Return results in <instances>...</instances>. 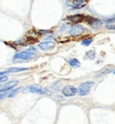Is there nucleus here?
Listing matches in <instances>:
<instances>
[{"mask_svg": "<svg viewBox=\"0 0 115 124\" xmlns=\"http://www.w3.org/2000/svg\"><path fill=\"white\" fill-rule=\"evenodd\" d=\"M106 28L109 30H115V25L114 24H106Z\"/></svg>", "mask_w": 115, "mask_h": 124, "instance_id": "a211bd4d", "label": "nucleus"}, {"mask_svg": "<svg viewBox=\"0 0 115 124\" xmlns=\"http://www.w3.org/2000/svg\"><path fill=\"white\" fill-rule=\"evenodd\" d=\"M55 47V42L53 41H43L39 44V48L41 50H50Z\"/></svg>", "mask_w": 115, "mask_h": 124, "instance_id": "1a4fd4ad", "label": "nucleus"}, {"mask_svg": "<svg viewBox=\"0 0 115 124\" xmlns=\"http://www.w3.org/2000/svg\"><path fill=\"white\" fill-rule=\"evenodd\" d=\"M77 89L73 85H66L62 88V93L67 97H72L77 94Z\"/></svg>", "mask_w": 115, "mask_h": 124, "instance_id": "20e7f679", "label": "nucleus"}, {"mask_svg": "<svg viewBox=\"0 0 115 124\" xmlns=\"http://www.w3.org/2000/svg\"><path fill=\"white\" fill-rule=\"evenodd\" d=\"M94 83L92 82V81H87V82H84V83H82V84L79 85V88H78V92H79V94L81 96H84L90 93L91 88L93 86Z\"/></svg>", "mask_w": 115, "mask_h": 124, "instance_id": "f03ea898", "label": "nucleus"}, {"mask_svg": "<svg viewBox=\"0 0 115 124\" xmlns=\"http://www.w3.org/2000/svg\"><path fill=\"white\" fill-rule=\"evenodd\" d=\"M29 68H8L7 70H6V74L8 73H18V72H23V71H26L28 70Z\"/></svg>", "mask_w": 115, "mask_h": 124, "instance_id": "9b49d317", "label": "nucleus"}, {"mask_svg": "<svg viewBox=\"0 0 115 124\" xmlns=\"http://www.w3.org/2000/svg\"><path fill=\"white\" fill-rule=\"evenodd\" d=\"M113 21H115V16L112 19H109V20H106V22H113Z\"/></svg>", "mask_w": 115, "mask_h": 124, "instance_id": "412c9836", "label": "nucleus"}, {"mask_svg": "<svg viewBox=\"0 0 115 124\" xmlns=\"http://www.w3.org/2000/svg\"><path fill=\"white\" fill-rule=\"evenodd\" d=\"M88 3V0H71L70 5L76 9H80Z\"/></svg>", "mask_w": 115, "mask_h": 124, "instance_id": "6e6552de", "label": "nucleus"}, {"mask_svg": "<svg viewBox=\"0 0 115 124\" xmlns=\"http://www.w3.org/2000/svg\"><path fill=\"white\" fill-rule=\"evenodd\" d=\"M51 32V31H42V30H40V31H38V33L39 34H45V33H50Z\"/></svg>", "mask_w": 115, "mask_h": 124, "instance_id": "6ab92c4d", "label": "nucleus"}, {"mask_svg": "<svg viewBox=\"0 0 115 124\" xmlns=\"http://www.w3.org/2000/svg\"><path fill=\"white\" fill-rule=\"evenodd\" d=\"M85 21L87 22L88 24L91 25L94 29H99L100 27H102V24H103V23L101 22L100 20H98L96 18H93V17H91V16H86L85 17Z\"/></svg>", "mask_w": 115, "mask_h": 124, "instance_id": "423d86ee", "label": "nucleus"}, {"mask_svg": "<svg viewBox=\"0 0 115 124\" xmlns=\"http://www.w3.org/2000/svg\"><path fill=\"white\" fill-rule=\"evenodd\" d=\"M85 18L83 15H74V16H68L67 19L69 20V22H71L72 23H75V24H77L79 23L83 22L84 21V19Z\"/></svg>", "mask_w": 115, "mask_h": 124, "instance_id": "0eeeda50", "label": "nucleus"}, {"mask_svg": "<svg viewBox=\"0 0 115 124\" xmlns=\"http://www.w3.org/2000/svg\"><path fill=\"white\" fill-rule=\"evenodd\" d=\"M36 58V54L33 51H31V50L21 51V52L16 53L14 56L13 59L15 60H31Z\"/></svg>", "mask_w": 115, "mask_h": 124, "instance_id": "f257e3e1", "label": "nucleus"}, {"mask_svg": "<svg viewBox=\"0 0 115 124\" xmlns=\"http://www.w3.org/2000/svg\"><path fill=\"white\" fill-rule=\"evenodd\" d=\"M6 81H7V77L6 76L0 77V83H3V82H6Z\"/></svg>", "mask_w": 115, "mask_h": 124, "instance_id": "aec40b11", "label": "nucleus"}, {"mask_svg": "<svg viewBox=\"0 0 115 124\" xmlns=\"http://www.w3.org/2000/svg\"><path fill=\"white\" fill-rule=\"evenodd\" d=\"M23 92H31V93H38V94H50V92L48 91L46 88H42V87L39 86V85H30L26 88V90Z\"/></svg>", "mask_w": 115, "mask_h": 124, "instance_id": "7ed1b4c3", "label": "nucleus"}, {"mask_svg": "<svg viewBox=\"0 0 115 124\" xmlns=\"http://www.w3.org/2000/svg\"><path fill=\"white\" fill-rule=\"evenodd\" d=\"M22 89H23L22 87H19V88H15V89L11 90L9 92V93H8V97H14V96H15L20 91L22 90Z\"/></svg>", "mask_w": 115, "mask_h": 124, "instance_id": "4468645a", "label": "nucleus"}, {"mask_svg": "<svg viewBox=\"0 0 115 124\" xmlns=\"http://www.w3.org/2000/svg\"><path fill=\"white\" fill-rule=\"evenodd\" d=\"M18 83H19L18 81H12V82H9V83H7V84L5 85L3 87L0 88V92H9V91L13 90Z\"/></svg>", "mask_w": 115, "mask_h": 124, "instance_id": "9d476101", "label": "nucleus"}, {"mask_svg": "<svg viewBox=\"0 0 115 124\" xmlns=\"http://www.w3.org/2000/svg\"><path fill=\"white\" fill-rule=\"evenodd\" d=\"M86 54H87V57H88L90 59H93L94 58H95V52H94V50H90V51H88Z\"/></svg>", "mask_w": 115, "mask_h": 124, "instance_id": "dca6fc26", "label": "nucleus"}, {"mask_svg": "<svg viewBox=\"0 0 115 124\" xmlns=\"http://www.w3.org/2000/svg\"><path fill=\"white\" fill-rule=\"evenodd\" d=\"M112 71V68H105V69H103V70H101V71L97 74L96 77H98V78H100V77H102V76H103V75H106L108 74V73H110V72Z\"/></svg>", "mask_w": 115, "mask_h": 124, "instance_id": "ddd939ff", "label": "nucleus"}, {"mask_svg": "<svg viewBox=\"0 0 115 124\" xmlns=\"http://www.w3.org/2000/svg\"><path fill=\"white\" fill-rule=\"evenodd\" d=\"M8 92H0V99H3L6 96H8Z\"/></svg>", "mask_w": 115, "mask_h": 124, "instance_id": "f3484780", "label": "nucleus"}, {"mask_svg": "<svg viewBox=\"0 0 115 124\" xmlns=\"http://www.w3.org/2000/svg\"><path fill=\"white\" fill-rule=\"evenodd\" d=\"M69 63L70 64L71 67H73V68H79V67H80V62H79V60L77 59H69Z\"/></svg>", "mask_w": 115, "mask_h": 124, "instance_id": "f8f14e48", "label": "nucleus"}, {"mask_svg": "<svg viewBox=\"0 0 115 124\" xmlns=\"http://www.w3.org/2000/svg\"><path fill=\"white\" fill-rule=\"evenodd\" d=\"M114 74H115V72H114Z\"/></svg>", "mask_w": 115, "mask_h": 124, "instance_id": "4be33fe9", "label": "nucleus"}, {"mask_svg": "<svg viewBox=\"0 0 115 124\" xmlns=\"http://www.w3.org/2000/svg\"><path fill=\"white\" fill-rule=\"evenodd\" d=\"M92 41H93V39H92V38H89V39H85V40H84L81 43H82L83 46H89V45L92 43Z\"/></svg>", "mask_w": 115, "mask_h": 124, "instance_id": "2eb2a0df", "label": "nucleus"}, {"mask_svg": "<svg viewBox=\"0 0 115 124\" xmlns=\"http://www.w3.org/2000/svg\"><path fill=\"white\" fill-rule=\"evenodd\" d=\"M84 31H85V29L84 26L80 24H76L71 26V28L69 29V34L72 36H77V35L83 33Z\"/></svg>", "mask_w": 115, "mask_h": 124, "instance_id": "39448f33", "label": "nucleus"}]
</instances>
